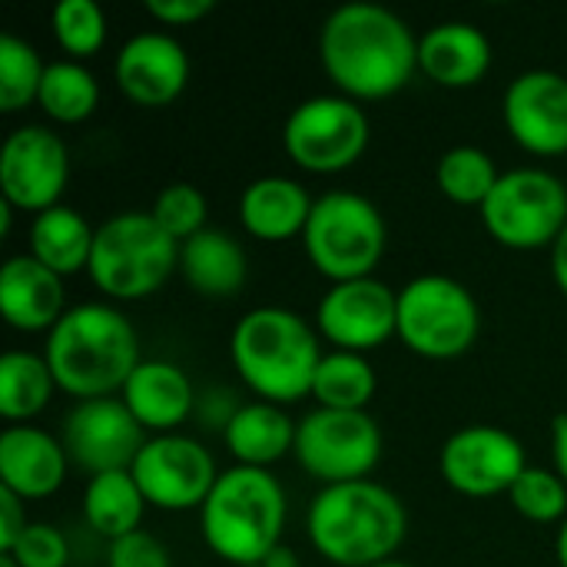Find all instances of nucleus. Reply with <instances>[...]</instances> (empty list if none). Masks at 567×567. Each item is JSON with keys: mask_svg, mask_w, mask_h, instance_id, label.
<instances>
[{"mask_svg": "<svg viewBox=\"0 0 567 567\" xmlns=\"http://www.w3.org/2000/svg\"><path fill=\"white\" fill-rule=\"evenodd\" d=\"M27 505L20 495H13L10 488L0 485V551H10L20 535L27 532Z\"/></svg>", "mask_w": 567, "mask_h": 567, "instance_id": "ea45409f", "label": "nucleus"}, {"mask_svg": "<svg viewBox=\"0 0 567 567\" xmlns=\"http://www.w3.org/2000/svg\"><path fill=\"white\" fill-rule=\"evenodd\" d=\"M153 219L183 246L186 239H193L196 233L206 229V196L199 186L193 183H169L166 189H159V196L150 206Z\"/></svg>", "mask_w": 567, "mask_h": 567, "instance_id": "f704fd0d", "label": "nucleus"}, {"mask_svg": "<svg viewBox=\"0 0 567 567\" xmlns=\"http://www.w3.org/2000/svg\"><path fill=\"white\" fill-rule=\"evenodd\" d=\"M37 103L53 123L73 126V123H83L86 116H93V110L100 103V83L83 63L53 60V63H47Z\"/></svg>", "mask_w": 567, "mask_h": 567, "instance_id": "c756f323", "label": "nucleus"}, {"mask_svg": "<svg viewBox=\"0 0 567 567\" xmlns=\"http://www.w3.org/2000/svg\"><path fill=\"white\" fill-rule=\"evenodd\" d=\"M0 567H20V565H17V558H13L10 551H0Z\"/></svg>", "mask_w": 567, "mask_h": 567, "instance_id": "a18cd8bd", "label": "nucleus"}, {"mask_svg": "<svg viewBox=\"0 0 567 567\" xmlns=\"http://www.w3.org/2000/svg\"><path fill=\"white\" fill-rule=\"evenodd\" d=\"M243 567H262V565H243Z\"/></svg>", "mask_w": 567, "mask_h": 567, "instance_id": "de8ad7c7", "label": "nucleus"}, {"mask_svg": "<svg viewBox=\"0 0 567 567\" xmlns=\"http://www.w3.org/2000/svg\"><path fill=\"white\" fill-rule=\"evenodd\" d=\"M482 223L492 239L508 249L555 246L567 226V186L538 166L502 173L482 206Z\"/></svg>", "mask_w": 567, "mask_h": 567, "instance_id": "1a4fd4ad", "label": "nucleus"}, {"mask_svg": "<svg viewBox=\"0 0 567 567\" xmlns=\"http://www.w3.org/2000/svg\"><path fill=\"white\" fill-rule=\"evenodd\" d=\"M56 382L43 355L37 352H3L0 359V415L7 422H27L40 415L53 395Z\"/></svg>", "mask_w": 567, "mask_h": 567, "instance_id": "c85d7f7f", "label": "nucleus"}, {"mask_svg": "<svg viewBox=\"0 0 567 567\" xmlns=\"http://www.w3.org/2000/svg\"><path fill=\"white\" fill-rule=\"evenodd\" d=\"M296 429L299 422H292L282 405L246 402L223 432V442L239 465L269 468L296 449Z\"/></svg>", "mask_w": 567, "mask_h": 567, "instance_id": "b1692460", "label": "nucleus"}, {"mask_svg": "<svg viewBox=\"0 0 567 567\" xmlns=\"http://www.w3.org/2000/svg\"><path fill=\"white\" fill-rule=\"evenodd\" d=\"M515 512L528 522L551 525L558 518H567V485L565 478L551 468H535L528 465L515 488L508 492Z\"/></svg>", "mask_w": 567, "mask_h": 567, "instance_id": "72a5a7b5", "label": "nucleus"}, {"mask_svg": "<svg viewBox=\"0 0 567 567\" xmlns=\"http://www.w3.org/2000/svg\"><path fill=\"white\" fill-rule=\"evenodd\" d=\"M20 567H66L70 561V545L56 525L47 522H30L20 542L10 548Z\"/></svg>", "mask_w": 567, "mask_h": 567, "instance_id": "c9c22d12", "label": "nucleus"}, {"mask_svg": "<svg viewBox=\"0 0 567 567\" xmlns=\"http://www.w3.org/2000/svg\"><path fill=\"white\" fill-rule=\"evenodd\" d=\"M551 458H555V472L565 478L567 485V412L558 415L551 425Z\"/></svg>", "mask_w": 567, "mask_h": 567, "instance_id": "a19ab883", "label": "nucleus"}, {"mask_svg": "<svg viewBox=\"0 0 567 567\" xmlns=\"http://www.w3.org/2000/svg\"><path fill=\"white\" fill-rule=\"evenodd\" d=\"M229 355L259 402L289 405L312 395V379L326 352L319 349L316 329L299 312L259 306L236 322Z\"/></svg>", "mask_w": 567, "mask_h": 567, "instance_id": "20e7f679", "label": "nucleus"}, {"mask_svg": "<svg viewBox=\"0 0 567 567\" xmlns=\"http://www.w3.org/2000/svg\"><path fill=\"white\" fill-rule=\"evenodd\" d=\"M53 37L70 53V60H90L106 43V13L96 0H60L53 7Z\"/></svg>", "mask_w": 567, "mask_h": 567, "instance_id": "473e14b6", "label": "nucleus"}, {"mask_svg": "<svg viewBox=\"0 0 567 567\" xmlns=\"http://www.w3.org/2000/svg\"><path fill=\"white\" fill-rule=\"evenodd\" d=\"M0 312L17 332H50L63 319V279L30 252L10 256L0 269Z\"/></svg>", "mask_w": 567, "mask_h": 567, "instance_id": "412c9836", "label": "nucleus"}, {"mask_svg": "<svg viewBox=\"0 0 567 567\" xmlns=\"http://www.w3.org/2000/svg\"><path fill=\"white\" fill-rule=\"evenodd\" d=\"M60 442L70 462L93 478L106 472H130L150 439L146 429L123 405V399L110 395L76 402L63 419Z\"/></svg>", "mask_w": 567, "mask_h": 567, "instance_id": "2eb2a0df", "label": "nucleus"}, {"mask_svg": "<svg viewBox=\"0 0 567 567\" xmlns=\"http://www.w3.org/2000/svg\"><path fill=\"white\" fill-rule=\"evenodd\" d=\"M106 567H169V551L156 535L140 528L120 542H110Z\"/></svg>", "mask_w": 567, "mask_h": 567, "instance_id": "e433bc0d", "label": "nucleus"}, {"mask_svg": "<svg viewBox=\"0 0 567 567\" xmlns=\"http://www.w3.org/2000/svg\"><path fill=\"white\" fill-rule=\"evenodd\" d=\"M133 478L146 505L159 512L203 508L219 482L213 452L189 435H153L133 462Z\"/></svg>", "mask_w": 567, "mask_h": 567, "instance_id": "f8f14e48", "label": "nucleus"}, {"mask_svg": "<svg viewBox=\"0 0 567 567\" xmlns=\"http://www.w3.org/2000/svg\"><path fill=\"white\" fill-rule=\"evenodd\" d=\"M203 542L233 567L262 565L282 542L286 492L269 468L236 465L199 508Z\"/></svg>", "mask_w": 567, "mask_h": 567, "instance_id": "39448f33", "label": "nucleus"}, {"mask_svg": "<svg viewBox=\"0 0 567 567\" xmlns=\"http://www.w3.org/2000/svg\"><path fill=\"white\" fill-rule=\"evenodd\" d=\"M262 567H299V558H296V551H292V548L279 545V548L262 561Z\"/></svg>", "mask_w": 567, "mask_h": 567, "instance_id": "37998d69", "label": "nucleus"}, {"mask_svg": "<svg viewBox=\"0 0 567 567\" xmlns=\"http://www.w3.org/2000/svg\"><path fill=\"white\" fill-rule=\"evenodd\" d=\"M243 405L236 402V395H233V389H226V385H216V389H206L203 395H196V419H199V425L206 429V432H226L229 429V422L236 419V412H239Z\"/></svg>", "mask_w": 567, "mask_h": 567, "instance_id": "4c0bfd02", "label": "nucleus"}, {"mask_svg": "<svg viewBox=\"0 0 567 567\" xmlns=\"http://www.w3.org/2000/svg\"><path fill=\"white\" fill-rule=\"evenodd\" d=\"M555 555H558V565L567 567V518L558 528V538H555Z\"/></svg>", "mask_w": 567, "mask_h": 567, "instance_id": "c03bdc74", "label": "nucleus"}, {"mask_svg": "<svg viewBox=\"0 0 567 567\" xmlns=\"http://www.w3.org/2000/svg\"><path fill=\"white\" fill-rule=\"evenodd\" d=\"M512 140L535 156L567 153V76L558 70L518 73L502 100Z\"/></svg>", "mask_w": 567, "mask_h": 567, "instance_id": "f3484780", "label": "nucleus"}, {"mask_svg": "<svg viewBox=\"0 0 567 567\" xmlns=\"http://www.w3.org/2000/svg\"><path fill=\"white\" fill-rule=\"evenodd\" d=\"M47 63L40 60L37 47L17 33L0 37V110L17 113L37 100L43 83Z\"/></svg>", "mask_w": 567, "mask_h": 567, "instance_id": "2f4dec72", "label": "nucleus"}, {"mask_svg": "<svg viewBox=\"0 0 567 567\" xmlns=\"http://www.w3.org/2000/svg\"><path fill=\"white\" fill-rule=\"evenodd\" d=\"M528 468L522 442L498 425H465L439 452L445 485L468 498H495L515 488Z\"/></svg>", "mask_w": 567, "mask_h": 567, "instance_id": "ddd939ff", "label": "nucleus"}, {"mask_svg": "<svg viewBox=\"0 0 567 567\" xmlns=\"http://www.w3.org/2000/svg\"><path fill=\"white\" fill-rule=\"evenodd\" d=\"M213 10H216L213 0H146V13L159 23H169V27L199 23Z\"/></svg>", "mask_w": 567, "mask_h": 567, "instance_id": "58836bf2", "label": "nucleus"}, {"mask_svg": "<svg viewBox=\"0 0 567 567\" xmlns=\"http://www.w3.org/2000/svg\"><path fill=\"white\" fill-rule=\"evenodd\" d=\"M133 419L156 435H173L196 409V389L186 372L163 359H143L120 392Z\"/></svg>", "mask_w": 567, "mask_h": 567, "instance_id": "aec40b11", "label": "nucleus"}, {"mask_svg": "<svg viewBox=\"0 0 567 567\" xmlns=\"http://www.w3.org/2000/svg\"><path fill=\"white\" fill-rule=\"evenodd\" d=\"M319 60L349 100H385L419 70V40L389 7L352 0L336 7L319 30Z\"/></svg>", "mask_w": 567, "mask_h": 567, "instance_id": "f257e3e1", "label": "nucleus"}, {"mask_svg": "<svg viewBox=\"0 0 567 567\" xmlns=\"http://www.w3.org/2000/svg\"><path fill=\"white\" fill-rule=\"evenodd\" d=\"M375 567H415V565H405V561H395V558H392V561H385V565H375Z\"/></svg>", "mask_w": 567, "mask_h": 567, "instance_id": "49530a36", "label": "nucleus"}, {"mask_svg": "<svg viewBox=\"0 0 567 567\" xmlns=\"http://www.w3.org/2000/svg\"><path fill=\"white\" fill-rule=\"evenodd\" d=\"M482 332L475 296L452 276H415L399 289V339L422 359H458Z\"/></svg>", "mask_w": 567, "mask_h": 567, "instance_id": "6e6552de", "label": "nucleus"}, {"mask_svg": "<svg viewBox=\"0 0 567 567\" xmlns=\"http://www.w3.org/2000/svg\"><path fill=\"white\" fill-rule=\"evenodd\" d=\"M312 203L316 199L306 193V186L299 179L262 176L243 189L239 219L249 236L266 239V243H282V239H292L296 233L302 236Z\"/></svg>", "mask_w": 567, "mask_h": 567, "instance_id": "5701e85b", "label": "nucleus"}, {"mask_svg": "<svg viewBox=\"0 0 567 567\" xmlns=\"http://www.w3.org/2000/svg\"><path fill=\"white\" fill-rule=\"evenodd\" d=\"M385 239L389 229L379 206L349 189L319 196L302 229L309 262L316 272L332 279V286L372 276L385 252Z\"/></svg>", "mask_w": 567, "mask_h": 567, "instance_id": "0eeeda50", "label": "nucleus"}, {"mask_svg": "<svg viewBox=\"0 0 567 567\" xmlns=\"http://www.w3.org/2000/svg\"><path fill=\"white\" fill-rule=\"evenodd\" d=\"M498 179H502V173H498L495 159L478 146H455L435 166V183H439L442 196L458 206L482 209L485 199L492 196V189L498 186Z\"/></svg>", "mask_w": 567, "mask_h": 567, "instance_id": "7c9ffc66", "label": "nucleus"}, {"mask_svg": "<svg viewBox=\"0 0 567 567\" xmlns=\"http://www.w3.org/2000/svg\"><path fill=\"white\" fill-rule=\"evenodd\" d=\"M372 136L365 110L342 96H309L302 100L282 126V146L289 159L309 173H342L365 153Z\"/></svg>", "mask_w": 567, "mask_h": 567, "instance_id": "9d476101", "label": "nucleus"}, {"mask_svg": "<svg viewBox=\"0 0 567 567\" xmlns=\"http://www.w3.org/2000/svg\"><path fill=\"white\" fill-rule=\"evenodd\" d=\"M296 462L326 485L362 482L382 458V432L369 412L312 409L296 429Z\"/></svg>", "mask_w": 567, "mask_h": 567, "instance_id": "9b49d317", "label": "nucleus"}, {"mask_svg": "<svg viewBox=\"0 0 567 567\" xmlns=\"http://www.w3.org/2000/svg\"><path fill=\"white\" fill-rule=\"evenodd\" d=\"M179 269V243L146 209L116 213L96 226L90 279L110 299H146Z\"/></svg>", "mask_w": 567, "mask_h": 567, "instance_id": "423d86ee", "label": "nucleus"}, {"mask_svg": "<svg viewBox=\"0 0 567 567\" xmlns=\"http://www.w3.org/2000/svg\"><path fill=\"white\" fill-rule=\"evenodd\" d=\"M70 179L66 143L50 126H17L0 150V193L13 209L47 213L60 206Z\"/></svg>", "mask_w": 567, "mask_h": 567, "instance_id": "4468645a", "label": "nucleus"}, {"mask_svg": "<svg viewBox=\"0 0 567 567\" xmlns=\"http://www.w3.org/2000/svg\"><path fill=\"white\" fill-rule=\"evenodd\" d=\"M551 276H555L558 289L567 296V226L565 233L555 239V246H551Z\"/></svg>", "mask_w": 567, "mask_h": 567, "instance_id": "79ce46f5", "label": "nucleus"}, {"mask_svg": "<svg viewBox=\"0 0 567 567\" xmlns=\"http://www.w3.org/2000/svg\"><path fill=\"white\" fill-rule=\"evenodd\" d=\"M306 532L312 548L336 567H375L392 561L402 548L409 515L392 488L362 478L319 488Z\"/></svg>", "mask_w": 567, "mask_h": 567, "instance_id": "7ed1b4c3", "label": "nucleus"}, {"mask_svg": "<svg viewBox=\"0 0 567 567\" xmlns=\"http://www.w3.org/2000/svg\"><path fill=\"white\" fill-rule=\"evenodd\" d=\"M93 236H96V229H90V223L73 206L60 203V206L33 216L30 256L63 279V276H73L90 266Z\"/></svg>", "mask_w": 567, "mask_h": 567, "instance_id": "a878e982", "label": "nucleus"}, {"mask_svg": "<svg viewBox=\"0 0 567 567\" xmlns=\"http://www.w3.org/2000/svg\"><path fill=\"white\" fill-rule=\"evenodd\" d=\"M492 66L488 37L465 20H445L419 37V70L449 90H465L482 83Z\"/></svg>", "mask_w": 567, "mask_h": 567, "instance_id": "4be33fe9", "label": "nucleus"}, {"mask_svg": "<svg viewBox=\"0 0 567 567\" xmlns=\"http://www.w3.org/2000/svg\"><path fill=\"white\" fill-rule=\"evenodd\" d=\"M70 455L60 439L33 425H10L0 435V485L23 502L60 492Z\"/></svg>", "mask_w": 567, "mask_h": 567, "instance_id": "6ab92c4d", "label": "nucleus"}, {"mask_svg": "<svg viewBox=\"0 0 567 567\" xmlns=\"http://www.w3.org/2000/svg\"><path fill=\"white\" fill-rule=\"evenodd\" d=\"M43 359L56 389L76 402L123 392L126 379L143 362L133 322L106 302H80L66 309L47 332Z\"/></svg>", "mask_w": 567, "mask_h": 567, "instance_id": "f03ea898", "label": "nucleus"}, {"mask_svg": "<svg viewBox=\"0 0 567 567\" xmlns=\"http://www.w3.org/2000/svg\"><path fill=\"white\" fill-rule=\"evenodd\" d=\"M113 73L123 96L136 106H166L189 83V56L176 37L146 30L120 47Z\"/></svg>", "mask_w": 567, "mask_h": 567, "instance_id": "a211bd4d", "label": "nucleus"}, {"mask_svg": "<svg viewBox=\"0 0 567 567\" xmlns=\"http://www.w3.org/2000/svg\"><path fill=\"white\" fill-rule=\"evenodd\" d=\"M379 389L375 369L365 355L359 352H326L316 379H312V399L319 409H336V412H365L372 395Z\"/></svg>", "mask_w": 567, "mask_h": 567, "instance_id": "cd10ccee", "label": "nucleus"}, {"mask_svg": "<svg viewBox=\"0 0 567 567\" xmlns=\"http://www.w3.org/2000/svg\"><path fill=\"white\" fill-rule=\"evenodd\" d=\"M183 279L209 299H229L246 282V252L226 229H203L179 246Z\"/></svg>", "mask_w": 567, "mask_h": 567, "instance_id": "393cba45", "label": "nucleus"}, {"mask_svg": "<svg viewBox=\"0 0 567 567\" xmlns=\"http://www.w3.org/2000/svg\"><path fill=\"white\" fill-rule=\"evenodd\" d=\"M322 339L342 352H372L399 336V292L375 276L336 282L316 312Z\"/></svg>", "mask_w": 567, "mask_h": 567, "instance_id": "dca6fc26", "label": "nucleus"}, {"mask_svg": "<svg viewBox=\"0 0 567 567\" xmlns=\"http://www.w3.org/2000/svg\"><path fill=\"white\" fill-rule=\"evenodd\" d=\"M143 512H146V498H143L133 472H106V475H93L86 482L83 518L100 538L120 542V538L140 532Z\"/></svg>", "mask_w": 567, "mask_h": 567, "instance_id": "bb28decb", "label": "nucleus"}]
</instances>
